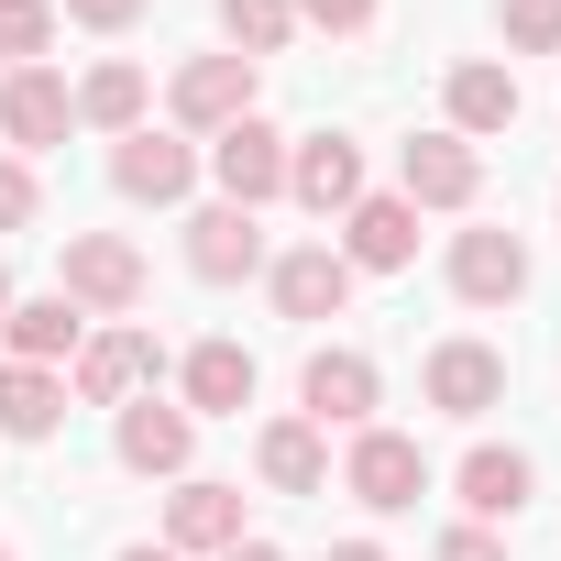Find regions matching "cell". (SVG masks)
I'll list each match as a JSON object with an SVG mask.
<instances>
[{
  "mask_svg": "<svg viewBox=\"0 0 561 561\" xmlns=\"http://www.w3.org/2000/svg\"><path fill=\"white\" fill-rule=\"evenodd\" d=\"M451 495H462V517H473V528H495V517H517V506L539 495V462H528V451H506V440H473V451H462V473H451Z\"/></svg>",
  "mask_w": 561,
  "mask_h": 561,
  "instance_id": "19",
  "label": "cell"
},
{
  "mask_svg": "<svg viewBox=\"0 0 561 561\" xmlns=\"http://www.w3.org/2000/svg\"><path fill=\"white\" fill-rule=\"evenodd\" d=\"M144 100H154V78H144L133 56H100V67L78 78V122H89V133H111V144H122V133H144Z\"/></svg>",
  "mask_w": 561,
  "mask_h": 561,
  "instance_id": "24",
  "label": "cell"
},
{
  "mask_svg": "<svg viewBox=\"0 0 561 561\" xmlns=\"http://www.w3.org/2000/svg\"><path fill=\"white\" fill-rule=\"evenodd\" d=\"M430 561H506V539H495V528H473V517H462V528H440V550H430Z\"/></svg>",
  "mask_w": 561,
  "mask_h": 561,
  "instance_id": "31",
  "label": "cell"
},
{
  "mask_svg": "<svg viewBox=\"0 0 561 561\" xmlns=\"http://www.w3.org/2000/svg\"><path fill=\"white\" fill-rule=\"evenodd\" d=\"M331 561H386V550L375 539H331Z\"/></svg>",
  "mask_w": 561,
  "mask_h": 561,
  "instance_id": "33",
  "label": "cell"
},
{
  "mask_svg": "<svg viewBox=\"0 0 561 561\" xmlns=\"http://www.w3.org/2000/svg\"><path fill=\"white\" fill-rule=\"evenodd\" d=\"M231 539H253L242 528V484H220V473H176V495H165V550L187 561V550H231Z\"/></svg>",
  "mask_w": 561,
  "mask_h": 561,
  "instance_id": "16",
  "label": "cell"
},
{
  "mask_svg": "<svg viewBox=\"0 0 561 561\" xmlns=\"http://www.w3.org/2000/svg\"><path fill=\"white\" fill-rule=\"evenodd\" d=\"M144 287H154V264H144L133 231H67V253H56V298H67L78 320H133Z\"/></svg>",
  "mask_w": 561,
  "mask_h": 561,
  "instance_id": "1",
  "label": "cell"
},
{
  "mask_svg": "<svg viewBox=\"0 0 561 561\" xmlns=\"http://www.w3.org/2000/svg\"><path fill=\"white\" fill-rule=\"evenodd\" d=\"M220 45L253 56V67L287 56V45H298V0H220Z\"/></svg>",
  "mask_w": 561,
  "mask_h": 561,
  "instance_id": "25",
  "label": "cell"
},
{
  "mask_svg": "<svg viewBox=\"0 0 561 561\" xmlns=\"http://www.w3.org/2000/svg\"><path fill=\"white\" fill-rule=\"evenodd\" d=\"M264 287H275V320H342L364 275L342 264V242H298V253L264 264Z\"/></svg>",
  "mask_w": 561,
  "mask_h": 561,
  "instance_id": "10",
  "label": "cell"
},
{
  "mask_svg": "<svg viewBox=\"0 0 561 561\" xmlns=\"http://www.w3.org/2000/svg\"><path fill=\"white\" fill-rule=\"evenodd\" d=\"M67 430V375L56 364H0V440H56Z\"/></svg>",
  "mask_w": 561,
  "mask_h": 561,
  "instance_id": "22",
  "label": "cell"
},
{
  "mask_svg": "<svg viewBox=\"0 0 561 561\" xmlns=\"http://www.w3.org/2000/svg\"><path fill=\"white\" fill-rule=\"evenodd\" d=\"M165 111H176V133H198V144L231 133V122L253 111V56H231V45H220V56H187L176 89H165Z\"/></svg>",
  "mask_w": 561,
  "mask_h": 561,
  "instance_id": "8",
  "label": "cell"
},
{
  "mask_svg": "<svg viewBox=\"0 0 561 561\" xmlns=\"http://www.w3.org/2000/svg\"><path fill=\"white\" fill-rule=\"evenodd\" d=\"M220 561H287V550H275V539H231Z\"/></svg>",
  "mask_w": 561,
  "mask_h": 561,
  "instance_id": "32",
  "label": "cell"
},
{
  "mask_svg": "<svg viewBox=\"0 0 561 561\" xmlns=\"http://www.w3.org/2000/svg\"><path fill=\"white\" fill-rule=\"evenodd\" d=\"M451 298H462V309H517V298H528V242L495 231V220L451 231Z\"/></svg>",
  "mask_w": 561,
  "mask_h": 561,
  "instance_id": "9",
  "label": "cell"
},
{
  "mask_svg": "<svg viewBox=\"0 0 561 561\" xmlns=\"http://www.w3.org/2000/svg\"><path fill=\"white\" fill-rule=\"evenodd\" d=\"M440 133H462V144H484V133H506L517 122V67H495V56H462L451 67V89H440Z\"/></svg>",
  "mask_w": 561,
  "mask_h": 561,
  "instance_id": "21",
  "label": "cell"
},
{
  "mask_svg": "<svg viewBox=\"0 0 561 561\" xmlns=\"http://www.w3.org/2000/svg\"><path fill=\"white\" fill-rule=\"evenodd\" d=\"M0 561H23V550H12V539H0Z\"/></svg>",
  "mask_w": 561,
  "mask_h": 561,
  "instance_id": "36",
  "label": "cell"
},
{
  "mask_svg": "<svg viewBox=\"0 0 561 561\" xmlns=\"http://www.w3.org/2000/svg\"><path fill=\"white\" fill-rule=\"evenodd\" d=\"M111 187H122V198H144V209H176V198L198 187V144L144 122V133H122V144H111Z\"/></svg>",
  "mask_w": 561,
  "mask_h": 561,
  "instance_id": "11",
  "label": "cell"
},
{
  "mask_svg": "<svg viewBox=\"0 0 561 561\" xmlns=\"http://www.w3.org/2000/svg\"><path fill=\"white\" fill-rule=\"evenodd\" d=\"M397 198L408 209H473L484 198V154L462 133H408L397 144Z\"/></svg>",
  "mask_w": 561,
  "mask_h": 561,
  "instance_id": "6",
  "label": "cell"
},
{
  "mask_svg": "<svg viewBox=\"0 0 561 561\" xmlns=\"http://www.w3.org/2000/svg\"><path fill=\"white\" fill-rule=\"evenodd\" d=\"M67 133H78V89L56 67H12V78H0V144H12V154H45Z\"/></svg>",
  "mask_w": 561,
  "mask_h": 561,
  "instance_id": "14",
  "label": "cell"
},
{
  "mask_svg": "<svg viewBox=\"0 0 561 561\" xmlns=\"http://www.w3.org/2000/svg\"><path fill=\"white\" fill-rule=\"evenodd\" d=\"M342 264L353 275H408L419 264V209L408 198H353L342 209Z\"/></svg>",
  "mask_w": 561,
  "mask_h": 561,
  "instance_id": "17",
  "label": "cell"
},
{
  "mask_svg": "<svg viewBox=\"0 0 561 561\" xmlns=\"http://www.w3.org/2000/svg\"><path fill=\"white\" fill-rule=\"evenodd\" d=\"M375 12L386 0H298V23H320V34H375Z\"/></svg>",
  "mask_w": 561,
  "mask_h": 561,
  "instance_id": "28",
  "label": "cell"
},
{
  "mask_svg": "<svg viewBox=\"0 0 561 561\" xmlns=\"http://www.w3.org/2000/svg\"><path fill=\"white\" fill-rule=\"evenodd\" d=\"M253 473H264L275 495H331V430L264 419V430H253Z\"/></svg>",
  "mask_w": 561,
  "mask_h": 561,
  "instance_id": "20",
  "label": "cell"
},
{
  "mask_svg": "<svg viewBox=\"0 0 561 561\" xmlns=\"http://www.w3.org/2000/svg\"><path fill=\"white\" fill-rule=\"evenodd\" d=\"M154 375H165V342H154L144 320H111V331L78 342L67 397H78V408H133V397H154Z\"/></svg>",
  "mask_w": 561,
  "mask_h": 561,
  "instance_id": "2",
  "label": "cell"
},
{
  "mask_svg": "<svg viewBox=\"0 0 561 561\" xmlns=\"http://www.w3.org/2000/svg\"><path fill=\"white\" fill-rule=\"evenodd\" d=\"M342 495L375 506V517H408V506L430 495V451H419L408 430H353V451H342Z\"/></svg>",
  "mask_w": 561,
  "mask_h": 561,
  "instance_id": "4",
  "label": "cell"
},
{
  "mask_svg": "<svg viewBox=\"0 0 561 561\" xmlns=\"http://www.w3.org/2000/svg\"><path fill=\"white\" fill-rule=\"evenodd\" d=\"M0 342H12V364H78L89 320L67 298H12V309H0Z\"/></svg>",
  "mask_w": 561,
  "mask_h": 561,
  "instance_id": "23",
  "label": "cell"
},
{
  "mask_svg": "<svg viewBox=\"0 0 561 561\" xmlns=\"http://www.w3.org/2000/svg\"><path fill=\"white\" fill-rule=\"evenodd\" d=\"M45 45H56V0H0V78L45 67Z\"/></svg>",
  "mask_w": 561,
  "mask_h": 561,
  "instance_id": "26",
  "label": "cell"
},
{
  "mask_svg": "<svg viewBox=\"0 0 561 561\" xmlns=\"http://www.w3.org/2000/svg\"><path fill=\"white\" fill-rule=\"evenodd\" d=\"M253 386H264V375H253L242 342H187V364H176V408H187V419H242Z\"/></svg>",
  "mask_w": 561,
  "mask_h": 561,
  "instance_id": "18",
  "label": "cell"
},
{
  "mask_svg": "<svg viewBox=\"0 0 561 561\" xmlns=\"http://www.w3.org/2000/svg\"><path fill=\"white\" fill-rule=\"evenodd\" d=\"M375 408H386V375H375V353H353V342H320V353L298 364V419H309V430H375Z\"/></svg>",
  "mask_w": 561,
  "mask_h": 561,
  "instance_id": "3",
  "label": "cell"
},
{
  "mask_svg": "<svg viewBox=\"0 0 561 561\" xmlns=\"http://www.w3.org/2000/svg\"><path fill=\"white\" fill-rule=\"evenodd\" d=\"M122 561H176V550H165V539H133V550H122Z\"/></svg>",
  "mask_w": 561,
  "mask_h": 561,
  "instance_id": "34",
  "label": "cell"
},
{
  "mask_svg": "<svg viewBox=\"0 0 561 561\" xmlns=\"http://www.w3.org/2000/svg\"><path fill=\"white\" fill-rule=\"evenodd\" d=\"M111 451H122V473L176 484V473L198 462V419H187L176 397H133V408H111Z\"/></svg>",
  "mask_w": 561,
  "mask_h": 561,
  "instance_id": "5",
  "label": "cell"
},
{
  "mask_svg": "<svg viewBox=\"0 0 561 561\" xmlns=\"http://www.w3.org/2000/svg\"><path fill=\"white\" fill-rule=\"evenodd\" d=\"M0 309H12V264H0Z\"/></svg>",
  "mask_w": 561,
  "mask_h": 561,
  "instance_id": "35",
  "label": "cell"
},
{
  "mask_svg": "<svg viewBox=\"0 0 561 561\" xmlns=\"http://www.w3.org/2000/svg\"><path fill=\"white\" fill-rule=\"evenodd\" d=\"M287 198H298L309 220H342V209L364 198V144H353V133H298V144H287Z\"/></svg>",
  "mask_w": 561,
  "mask_h": 561,
  "instance_id": "12",
  "label": "cell"
},
{
  "mask_svg": "<svg viewBox=\"0 0 561 561\" xmlns=\"http://www.w3.org/2000/svg\"><path fill=\"white\" fill-rule=\"evenodd\" d=\"M209 176L231 209H264V198H287V133H275L264 111H242L231 133H209Z\"/></svg>",
  "mask_w": 561,
  "mask_h": 561,
  "instance_id": "7",
  "label": "cell"
},
{
  "mask_svg": "<svg viewBox=\"0 0 561 561\" xmlns=\"http://www.w3.org/2000/svg\"><path fill=\"white\" fill-rule=\"evenodd\" d=\"M23 220H34V165L0 154V231H23Z\"/></svg>",
  "mask_w": 561,
  "mask_h": 561,
  "instance_id": "30",
  "label": "cell"
},
{
  "mask_svg": "<svg viewBox=\"0 0 561 561\" xmlns=\"http://www.w3.org/2000/svg\"><path fill=\"white\" fill-rule=\"evenodd\" d=\"M419 397H430L440 419H484V408H506V353H495V342H430Z\"/></svg>",
  "mask_w": 561,
  "mask_h": 561,
  "instance_id": "13",
  "label": "cell"
},
{
  "mask_svg": "<svg viewBox=\"0 0 561 561\" xmlns=\"http://www.w3.org/2000/svg\"><path fill=\"white\" fill-rule=\"evenodd\" d=\"M154 12V0H67V23H89V34H133Z\"/></svg>",
  "mask_w": 561,
  "mask_h": 561,
  "instance_id": "29",
  "label": "cell"
},
{
  "mask_svg": "<svg viewBox=\"0 0 561 561\" xmlns=\"http://www.w3.org/2000/svg\"><path fill=\"white\" fill-rule=\"evenodd\" d=\"M275 253H264V220L253 209H231V198H209L198 220H187V275L198 287H242V275H264Z\"/></svg>",
  "mask_w": 561,
  "mask_h": 561,
  "instance_id": "15",
  "label": "cell"
},
{
  "mask_svg": "<svg viewBox=\"0 0 561 561\" xmlns=\"http://www.w3.org/2000/svg\"><path fill=\"white\" fill-rule=\"evenodd\" d=\"M495 34L517 56H561V0H495Z\"/></svg>",
  "mask_w": 561,
  "mask_h": 561,
  "instance_id": "27",
  "label": "cell"
}]
</instances>
